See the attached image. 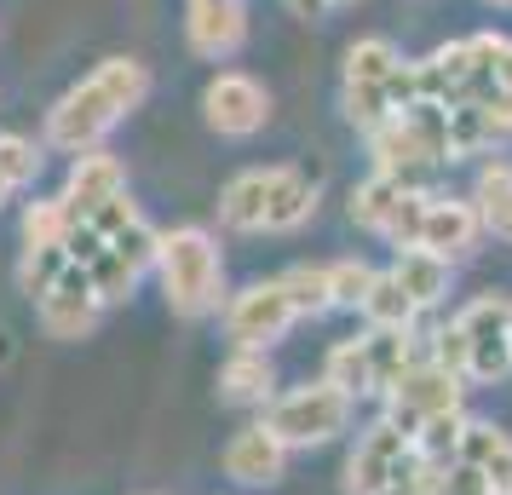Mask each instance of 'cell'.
<instances>
[{"mask_svg":"<svg viewBox=\"0 0 512 495\" xmlns=\"http://www.w3.org/2000/svg\"><path fill=\"white\" fill-rule=\"evenodd\" d=\"M70 242L64 248H24V260H18V288H24L29 300H41L64 271H70Z\"/></svg>","mask_w":512,"mask_h":495,"instance_id":"d4e9b609","label":"cell"},{"mask_svg":"<svg viewBox=\"0 0 512 495\" xmlns=\"http://www.w3.org/2000/svg\"><path fill=\"white\" fill-rule=\"evenodd\" d=\"M219 398L242 403V409H265L277 398V363L271 352H254V346H236L219 369Z\"/></svg>","mask_w":512,"mask_h":495,"instance_id":"ffe728a7","label":"cell"},{"mask_svg":"<svg viewBox=\"0 0 512 495\" xmlns=\"http://www.w3.org/2000/svg\"><path fill=\"white\" fill-rule=\"evenodd\" d=\"M426 196H432V190L403 185V179H386V173H369L363 185L351 190V219H357L369 236H380L386 248L403 254V248H415V236H420Z\"/></svg>","mask_w":512,"mask_h":495,"instance_id":"7c38bea8","label":"cell"},{"mask_svg":"<svg viewBox=\"0 0 512 495\" xmlns=\"http://www.w3.org/2000/svg\"><path fill=\"white\" fill-rule=\"evenodd\" d=\"M70 231H75V219L64 208V196H41V202L24 208V248H64Z\"/></svg>","mask_w":512,"mask_h":495,"instance_id":"cb8c5ba5","label":"cell"},{"mask_svg":"<svg viewBox=\"0 0 512 495\" xmlns=\"http://www.w3.org/2000/svg\"><path fill=\"white\" fill-rule=\"evenodd\" d=\"M484 219H478V208L466 202V196H426V213H420V236L415 248L420 254H438V260L461 265L478 254V242H484Z\"/></svg>","mask_w":512,"mask_h":495,"instance_id":"5bb4252c","label":"cell"},{"mask_svg":"<svg viewBox=\"0 0 512 495\" xmlns=\"http://www.w3.org/2000/svg\"><path fill=\"white\" fill-rule=\"evenodd\" d=\"M455 415H466V380L449 375L438 357L409 363V369L392 380V392H386V421H397L403 432H415V438L438 432V426L455 421Z\"/></svg>","mask_w":512,"mask_h":495,"instance_id":"8fae6325","label":"cell"},{"mask_svg":"<svg viewBox=\"0 0 512 495\" xmlns=\"http://www.w3.org/2000/svg\"><path fill=\"white\" fill-rule=\"evenodd\" d=\"M432 357L466 386H495L512 375V300L501 294H478L466 300L438 334H432Z\"/></svg>","mask_w":512,"mask_h":495,"instance_id":"8992f818","label":"cell"},{"mask_svg":"<svg viewBox=\"0 0 512 495\" xmlns=\"http://www.w3.org/2000/svg\"><path fill=\"white\" fill-rule=\"evenodd\" d=\"M185 41L202 64H225L248 47V0H185Z\"/></svg>","mask_w":512,"mask_h":495,"instance_id":"2e32d148","label":"cell"},{"mask_svg":"<svg viewBox=\"0 0 512 495\" xmlns=\"http://www.w3.org/2000/svg\"><path fill=\"white\" fill-rule=\"evenodd\" d=\"M415 104V64L386 41V35H363L346 47V70H340V110L346 121L369 139L374 127H386L397 110Z\"/></svg>","mask_w":512,"mask_h":495,"instance_id":"52a82bcc","label":"cell"},{"mask_svg":"<svg viewBox=\"0 0 512 495\" xmlns=\"http://www.w3.org/2000/svg\"><path fill=\"white\" fill-rule=\"evenodd\" d=\"M282 472H288V444H282V438H277L265 421L242 426L231 444H225V478L248 484V490L282 484Z\"/></svg>","mask_w":512,"mask_h":495,"instance_id":"d6986e66","label":"cell"},{"mask_svg":"<svg viewBox=\"0 0 512 495\" xmlns=\"http://www.w3.org/2000/svg\"><path fill=\"white\" fill-rule=\"evenodd\" d=\"M202 121L219 139H254L271 121V87L254 81L248 70H219L202 87Z\"/></svg>","mask_w":512,"mask_h":495,"instance_id":"4fadbf2b","label":"cell"},{"mask_svg":"<svg viewBox=\"0 0 512 495\" xmlns=\"http://www.w3.org/2000/svg\"><path fill=\"white\" fill-rule=\"evenodd\" d=\"M443 467L415 432L374 421L346 455V495H443Z\"/></svg>","mask_w":512,"mask_h":495,"instance_id":"5b68a950","label":"cell"},{"mask_svg":"<svg viewBox=\"0 0 512 495\" xmlns=\"http://www.w3.org/2000/svg\"><path fill=\"white\" fill-rule=\"evenodd\" d=\"M64 208H70V219L81 225V219H93V213H104L116 196H127V167L98 144V150H81L70 162V179H64Z\"/></svg>","mask_w":512,"mask_h":495,"instance_id":"e0dca14e","label":"cell"},{"mask_svg":"<svg viewBox=\"0 0 512 495\" xmlns=\"http://www.w3.org/2000/svg\"><path fill=\"white\" fill-rule=\"evenodd\" d=\"M386 271H392L397 288H403V294L420 306V317H426V311H432L443 294H449V271H455V265L438 260V254H420V248H403V254L386 265Z\"/></svg>","mask_w":512,"mask_h":495,"instance_id":"44dd1931","label":"cell"},{"mask_svg":"<svg viewBox=\"0 0 512 495\" xmlns=\"http://www.w3.org/2000/svg\"><path fill=\"white\" fill-rule=\"evenodd\" d=\"M328 277H334V311H357L363 294L374 283V265L363 260H328Z\"/></svg>","mask_w":512,"mask_h":495,"instance_id":"484cf974","label":"cell"},{"mask_svg":"<svg viewBox=\"0 0 512 495\" xmlns=\"http://www.w3.org/2000/svg\"><path fill=\"white\" fill-rule=\"evenodd\" d=\"M420 357H432V340L420 329H374L369 323L363 334H351V340H340V346L328 352L323 380H334L351 398H386L392 380L403 375L409 363H420Z\"/></svg>","mask_w":512,"mask_h":495,"instance_id":"9c48e42d","label":"cell"},{"mask_svg":"<svg viewBox=\"0 0 512 495\" xmlns=\"http://www.w3.org/2000/svg\"><path fill=\"white\" fill-rule=\"evenodd\" d=\"M41 173V144L24 139V133H0V208L12 196H24Z\"/></svg>","mask_w":512,"mask_h":495,"instance_id":"603a6c76","label":"cell"},{"mask_svg":"<svg viewBox=\"0 0 512 495\" xmlns=\"http://www.w3.org/2000/svg\"><path fill=\"white\" fill-rule=\"evenodd\" d=\"M104 311L110 306H104V294L93 288V277H87L81 265H70V271L35 300V317H41V329H47L52 340H87Z\"/></svg>","mask_w":512,"mask_h":495,"instance_id":"9a60e30c","label":"cell"},{"mask_svg":"<svg viewBox=\"0 0 512 495\" xmlns=\"http://www.w3.org/2000/svg\"><path fill=\"white\" fill-rule=\"evenodd\" d=\"M415 98L426 104H472L495 127V139H512V35H466L449 47L426 52L415 64Z\"/></svg>","mask_w":512,"mask_h":495,"instance_id":"6da1fadb","label":"cell"},{"mask_svg":"<svg viewBox=\"0 0 512 495\" xmlns=\"http://www.w3.org/2000/svg\"><path fill=\"white\" fill-rule=\"evenodd\" d=\"M455 467H466L472 478H484L489 495H512V432L489 421H472L466 415L461 438H455V455H449Z\"/></svg>","mask_w":512,"mask_h":495,"instance_id":"ac0fdd59","label":"cell"},{"mask_svg":"<svg viewBox=\"0 0 512 495\" xmlns=\"http://www.w3.org/2000/svg\"><path fill=\"white\" fill-rule=\"evenodd\" d=\"M323 311H334V277H328V265H288V271L259 277V283H248L242 294L225 300V334H231V346L271 352L294 323L323 317Z\"/></svg>","mask_w":512,"mask_h":495,"instance_id":"3957f363","label":"cell"},{"mask_svg":"<svg viewBox=\"0 0 512 495\" xmlns=\"http://www.w3.org/2000/svg\"><path fill=\"white\" fill-rule=\"evenodd\" d=\"M156 277H162L167 311L173 317H213L225 311V260H219V242L202 225H179V231L156 236Z\"/></svg>","mask_w":512,"mask_h":495,"instance_id":"ba28073f","label":"cell"},{"mask_svg":"<svg viewBox=\"0 0 512 495\" xmlns=\"http://www.w3.org/2000/svg\"><path fill=\"white\" fill-rule=\"evenodd\" d=\"M150 98V70L139 58H104L93 75H81L70 93L47 110V144L52 150H98L121 121Z\"/></svg>","mask_w":512,"mask_h":495,"instance_id":"7a4b0ae2","label":"cell"},{"mask_svg":"<svg viewBox=\"0 0 512 495\" xmlns=\"http://www.w3.org/2000/svg\"><path fill=\"white\" fill-rule=\"evenodd\" d=\"M489 6H507V12H512V0H489Z\"/></svg>","mask_w":512,"mask_h":495,"instance_id":"83f0119b","label":"cell"},{"mask_svg":"<svg viewBox=\"0 0 512 495\" xmlns=\"http://www.w3.org/2000/svg\"><path fill=\"white\" fill-rule=\"evenodd\" d=\"M317 219V179L300 167H248L219 190V225L242 236H288Z\"/></svg>","mask_w":512,"mask_h":495,"instance_id":"277c9868","label":"cell"},{"mask_svg":"<svg viewBox=\"0 0 512 495\" xmlns=\"http://www.w3.org/2000/svg\"><path fill=\"white\" fill-rule=\"evenodd\" d=\"M466 202L478 208V219H484L489 236H507L512 242V162H495V156H489V162L478 167Z\"/></svg>","mask_w":512,"mask_h":495,"instance_id":"7402d4cb","label":"cell"},{"mask_svg":"<svg viewBox=\"0 0 512 495\" xmlns=\"http://www.w3.org/2000/svg\"><path fill=\"white\" fill-rule=\"evenodd\" d=\"M346 6H357V0H328V12H346Z\"/></svg>","mask_w":512,"mask_h":495,"instance_id":"4316f807","label":"cell"},{"mask_svg":"<svg viewBox=\"0 0 512 495\" xmlns=\"http://www.w3.org/2000/svg\"><path fill=\"white\" fill-rule=\"evenodd\" d=\"M351 415H357V398L351 392H340L334 380H311V386L277 392V398L265 403L259 421L271 426L288 449H317V444H334L351 426Z\"/></svg>","mask_w":512,"mask_h":495,"instance_id":"30bf717a","label":"cell"}]
</instances>
